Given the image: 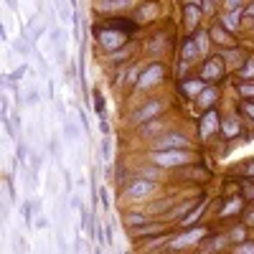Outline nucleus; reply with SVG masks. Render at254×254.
Returning <instances> with one entry per match:
<instances>
[{
	"label": "nucleus",
	"mask_w": 254,
	"mask_h": 254,
	"mask_svg": "<svg viewBox=\"0 0 254 254\" xmlns=\"http://www.w3.org/2000/svg\"><path fill=\"white\" fill-rule=\"evenodd\" d=\"M92 36H94L97 46L102 49V54H104V56H110V54H115V51H122L125 46H130V36H127V33L107 31V28H102L99 23H94Z\"/></svg>",
	"instance_id": "nucleus-1"
},
{
	"label": "nucleus",
	"mask_w": 254,
	"mask_h": 254,
	"mask_svg": "<svg viewBox=\"0 0 254 254\" xmlns=\"http://www.w3.org/2000/svg\"><path fill=\"white\" fill-rule=\"evenodd\" d=\"M196 158H193V153L190 150H153L150 153V163L153 165H158V168H163V171H173V168H186V165H190Z\"/></svg>",
	"instance_id": "nucleus-2"
},
{
	"label": "nucleus",
	"mask_w": 254,
	"mask_h": 254,
	"mask_svg": "<svg viewBox=\"0 0 254 254\" xmlns=\"http://www.w3.org/2000/svg\"><path fill=\"white\" fill-rule=\"evenodd\" d=\"M165 107H168L165 99H160V97H150V99H145L142 104H137V107H135V112L130 115V122H132L135 127H140V125H145V122H153V120L163 117Z\"/></svg>",
	"instance_id": "nucleus-3"
},
{
	"label": "nucleus",
	"mask_w": 254,
	"mask_h": 254,
	"mask_svg": "<svg viewBox=\"0 0 254 254\" xmlns=\"http://www.w3.org/2000/svg\"><path fill=\"white\" fill-rule=\"evenodd\" d=\"M153 150H193V140L181 130H165L160 137L153 140Z\"/></svg>",
	"instance_id": "nucleus-4"
},
{
	"label": "nucleus",
	"mask_w": 254,
	"mask_h": 254,
	"mask_svg": "<svg viewBox=\"0 0 254 254\" xmlns=\"http://www.w3.org/2000/svg\"><path fill=\"white\" fill-rule=\"evenodd\" d=\"M158 188H160L158 181H147V178L135 176L122 190H125V196L130 198V201H145V198H153L158 193Z\"/></svg>",
	"instance_id": "nucleus-5"
},
{
	"label": "nucleus",
	"mask_w": 254,
	"mask_h": 254,
	"mask_svg": "<svg viewBox=\"0 0 254 254\" xmlns=\"http://www.w3.org/2000/svg\"><path fill=\"white\" fill-rule=\"evenodd\" d=\"M165 76H168V66H165V64L163 61H150L145 66L135 92H150V89H155L160 81H165Z\"/></svg>",
	"instance_id": "nucleus-6"
},
{
	"label": "nucleus",
	"mask_w": 254,
	"mask_h": 254,
	"mask_svg": "<svg viewBox=\"0 0 254 254\" xmlns=\"http://www.w3.org/2000/svg\"><path fill=\"white\" fill-rule=\"evenodd\" d=\"M226 64H224V59H221V54H216V56H208V59H203V64H201V79L206 81V84H216V81H221L224 76H226Z\"/></svg>",
	"instance_id": "nucleus-7"
},
{
	"label": "nucleus",
	"mask_w": 254,
	"mask_h": 254,
	"mask_svg": "<svg viewBox=\"0 0 254 254\" xmlns=\"http://www.w3.org/2000/svg\"><path fill=\"white\" fill-rule=\"evenodd\" d=\"M137 5H140V0H94V10L99 15H107V18L125 15L127 10H132Z\"/></svg>",
	"instance_id": "nucleus-8"
},
{
	"label": "nucleus",
	"mask_w": 254,
	"mask_h": 254,
	"mask_svg": "<svg viewBox=\"0 0 254 254\" xmlns=\"http://www.w3.org/2000/svg\"><path fill=\"white\" fill-rule=\"evenodd\" d=\"M247 132V127L242 122V115H234V112H229V115H221V132L219 137L224 142H234L237 137H242Z\"/></svg>",
	"instance_id": "nucleus-9"
},
{
	"label": "nucleus",
	"mask_w": 254,
	"mask_h": 254,
	"mask_svg": "<svg viewBox=\"0 0 254 254\" xmlns=\"http://www.w3.org/2000/svg\"><path fill=\"white\" fill-rule=\"evenodd\" d=\"M208 237V229L206 226H190V229H183V234L173 237L171 239V249H186V247H193L198 242H203Z\"/></svg>",
	"instance_id": "nucleus-10"
},
{
	"label": "nucleus",
	"mask_w": 254,
	"mask_h": 254,
	"mask_svg": "<svg viewBox=\"0 0 254 254\" xmlns=\"http://www.w3.org/2000/svg\"><path fill=\"white\" fill-rule=\"evenodd\" d=\"M219 132H221V115H219V110L203 112V117L198 122V137L206 142V140H211V137L219 135Z\"/></svg>",
	"instance_id": "nucleus-11"
},
{
	"label": "nucleus",
	"mask_w": 254,
	"mask_h": 254,
	"mask_svg": "<svg viewBox=\"0 0 254 254\" xmlns=\"http://www.w3.org/2000/svg\"><path fill=\"white\" fill-rule=\"evenodd\" d=\"M102 28L107 31H117V33H127V36H135L140 31V23L135 18H125V15H115V18H104L99 20Z\"/></svg>",
	"instance_id": "nucleus-12"
},
{
	"label": "nucleus",
	"mask_w": 254,
	"mask_h": 254,
	"mask_svg": "<svg viewBox=\"0 0 254 254\" xmlns=\"http://www.w3.org/2000/svg\"><path fill=\"white\" fill-rule=\"evenodd\" d=\"M201 20H203V10L198 3H183V31L188 36H193L201 26Z\"/></svg>",
	"instance_id": "nucleus-13"
},
{
	"label": "nucleus",
	"mask_w": 254,
	"mask_h": 254,
	"mask_svg": "<svg viewBox=\"0 0 254 254\" xmlns=\"http://www.w3.org/2000/svg\"><path fill=\"white\" fill-rule=\"evenodd\" d=\"M208 33H211V44H216V46H221V49H237L234 33H229V31L219 23V20L208 26Z\"/></svg>",
	"instance_id": "nucleus-14"
},
{
	"label": "nucleus",
	"mask_w": 254,
	"mask_h": 254,
	"mask_svg": "<svg viewBox=\"0 0 254 254\" xmlns=\"http://www.w3.org/2000/svg\"><path fill=\"white\" fill-rule=\"evenodd\" d=\"M206 87H208V84H206L201 76H196V79H181V81H178V94L186 97V99H193V102H196L198 94H201Z\"/></svg>",
	"instance_id": "nucleus-15"
},
{
	"label": "nucleus",
	"mask_w": 254,
	"mask_h": 254,
	"mask_svg": "<svg viewBox=\"0 0 254 254\" xmlns=\"http://www.w3.org/2000/svg\"><path fill=\"white\" fill-rule=\"evenodd\" d=\"M221 99V92H219V87L216 84H208V87L198 94V99H196V107L201 110V112H208V110H216V102Z\"/></svg>",
	"instance_id": "nucleus-16"
},
{
	"label": "nucleus",
	"mask_w": 254,
	"mask_h": 254,
	"mask_svg": "<svg viewBox=\"0 0 254 254\" xmlns=\"http://www.w3.org/2000/svg\"><path fill=\"white\" fill-rule=\"evenodd\" d=\"M242 18H244V8L242 10H224L219 13V23L229 31V33H242Z\"/></svg>",
	"instance_id": "nucleus-17"
},
{
	"label": "nucleus",
	"mask_w": 254,
	"mask_h": 254,
	"mask_svg": "<svg viewBox=\"0 0 254 254\" xmlns=\"http://www.w3.org/2000/svg\"><path fill=\"white\" fill-rule=\"evenodd\" d=\"M244 196L239 193V196H229L224 203H221V208H219V219H234L237 214H242L244 211Z\"/></svg>",
	"instance_id": "nucleus-18"
},
{
	"label": "nucleus",
	"mask_w": 254,
	"mask_h": 254,
	"mask_svg": "<svg viewBox=\"0 0 254 254\" xmlns=\"http://www.w3.org/2000/svg\"><path fill=\"white\" fill-rule=\"evenodd\" d=\"M130 234L135 239H150V237H158V234H168V229L163 221H150L145 226H137V229H130Z\"/></svg>",
	"instance_id": "nucleus-19"
},
{
	"label": "nucleus",
	"mask_w": 254,
	"mask_h": 254,
	"mask_svg": "<svg viewBox=\"0 0 254 254\" xmlns=\"http://www.w3.org/2000/svg\"><path fill=\"white\" fill-rule=\"evenodd\" d=\"M165 130H168V127H165V120L158 117V120H153V122L140 125V127H137V135H140V137H150V140H155V137H160Z\"/></svg>",
	"instance_id": "nucleus-20"
},
{
	"label": "nucleus",
	"mask_w": 254,
	"mask_h": 254,
	"mask_svg": "<svg viewBox=\"0 0 254 254\" xmlns=\"http://www.w3.org/2000/svg\"><path fill=\"white\" fill-rule=\"evenodd\" d=\"M247 56L249 54H244L242 49H226V51H221V59H224L229 71H239V66L247 61Z\"/></svg>",
	"instance_id": "nucleus-21"
},
{
	"label": "nucleus",
	"mask_w": 254,
	"mask_h": 254,
	"mask_svg": "<svg viewBox=\"0 0 254 254\" xmlns=\"http://www.w3.org/2000/svg\"><path fill=\"white\" fill-rule=\"evenodd\" d=\"M226 244H229V237H226V234H216V237L208 234V237L201 242V254H216V252L226 249Z\"/></svg>",
	"instance_id": "nucleus-22"
},
{
	"label": "nucleus",
	"mask_w": 254,
	"mask_h": 254,
	"mask_svg": "<svg viewBox=\"0 0 254 254\" xmlns=\"http://www.w3.org/2000/svg\"><path fill=\"white\" fill-rule=\"evenodd\" d=\"M122 221H125L127 229H137V226H145V224H150L155 219H153V214H142V211H127V214L122 216Z\"/></svg>",
	"instance_id": "nucleus-23"
},
{
	"label": "nucleus",
	"mask_w": 254,
	"mask_h": 254,
	"mask_svg": "<svg viewBox=\"0 0 254 254\" xmlns=\"http://www.w3.org/2000/svg\"><path fill=\"white\" fill-rule=\"evenodd\" d=\"M196 59H201V51H198V46H196L193 36H186V38H183V44H181V61L193 64Z\"/></svg>",
	"instance_id": "nucleus-24"
},
{
	"label": "nucleus",
	"mask_w": 254,
	"mask_h": 254,
	"mask_svg": "<svg viewBox=\"0 0 254 254\" xmlns=\"http://www.w3.org/2000/svg\"><path fill=\"white\" fill-rule=\"evenodd\" d=\"M142 71H145V66L140 61H135V64H130V66H127V74H125V87L127 89H137V81H140V76H142Z\"/></svg>",
	"instance_id": "nucleus-25"
},
{
	"label": "nucleus",
	"mask_w": 254,
	"mask_h": 254,
	"mask_svg": "<svg viewBox=\"0 0 254 254\" xmlns=\"http://www.w3.org/2000/svg\"><path fill=\"white\" fill-rule=\"evenodd\" d=\"M203 208H206V201H196V206L186 214V219H181V229H190V226H198L196 221L201 219L203 214Z\"/></svg>",
	"instance_id": "nucleus-26"
},
{
	"label": "nucleus",
	"mask_w": 254,
	"mask_h": 254,
	"mask_svg": "<svg viewBox=\"0 0 254 254\" xmlns=\"http://www.w3.org/2000/svg\"><path fill=\"white\" fill-rule=\"evenodd\" d=\"M158 10H160V5L158 3H140L137 5V23L142 26V23H147V20H150V18H155L158 15Z\"/></svg>",
	"instance_id": "nucleus-27"
},
{
	"label": "nucleus",
	"mask_w": 254,
	"mask_h": 254,
	"mask_svg": "<svg viewBox=\"0 0 254 254\" xmlns=\"http://www.w3.org/2000/svg\"><path fill=\"white\" fill-rule=\"evenodd\" d=\"M193 41H196V46L201 51V59H208V49H211V33H208V28H198L193 33Z\"/></svg>",
	"instance_id": "nucleus-28"
},
{
	"label": "nucleus",
	"mask_w": 254,
	"mask_h": 254,
	"mask_svg": "<svg viewBox=\"0 0 254 254\" xmlns=\"http://www.w3.org/2000/svg\"><path fill=\"white\" fill-rule=\"evenodd\" d=\"M165 49V33L163 31H158V33H153L150 38H147V44H145V51L150 54V56H158L160 51Z\"/></svg>",
	"instance_id": "nucleus-29"
},
{
	"label": "nucleus",
	"mask_w": 254,
	"mask_h": 254,
	"mask_svg": "<svg viewBox=\"0 0 254 254\" xmlns=\"http://www.w3.org/2000/svg\"><path fill=\"white\" fill-rule=\"evenodd\" d=\"M226 237H229L231 244H242V242L249 239V226L242 221V224H237V226H231V229L226 231Z\"/></svg>",
	"instance_id": "nucleus-30"
},
{
	"label": "nucleus",
	"mask_w": 254,
	"mask_h": 254,
	"mask_svg": "<svg viewBox=\"0 0 254 254\" xmlns=\"http://www.w3.org/2000/svg\"><path fill=\"white\" fill-rule=\"evenodd\" d=\"M92 107H94V115L99 120H110L107 117V104H104V97H102V89H92Z\"/></svg>",
	"instance_id": "nucleus-31"
},
{
	"label": "nucleus",
	"mask_w": 254,
	"mask_h": 254,
	"mask_svg": "<svg viewBox=\"0 0 254 254\" xmlns=\"http://www.w3.org/2000/svg\"><path fill=\"white\" fill-rule=\"evenodd\" d=\"M239 79L242 81H254V54H249L247 56V61L242 64V66H239Z\"/></svg>",
	"instance_id": "nucleus-32"
},
{
	"label": "nucleus",
	"mask_w": 254,
	"mask_h": 254,
	"mask_svg": "<svg viewBox=\"0 0 254 254\" xmlns=\"http://www.w3.org/2000/svg\"><path fill=\"white\" fill-rule=\"evenodd\" d=\"M237 94H239V102H254V81H239Z\"/></svg>",
	"instance_id": "nucleus-33"
},
{
	"label": "nucleus",
	"mask_w": 254,
	"mask_h": 254,
	"mask_svg": "<svg viewBox=\"0 0 254 254\" xmlns=\"http://www.w3.org/2000/svg\"><path fill=\"white\" fill-rule=\"evenodd\" d=\"M61 132H64V140L74 142V140L79 137V125H74L71 120H64V122H61Z\"/></svg>",
	"instance_id": "nucleus-34"
},
{
	"label": "nucleus",
	"mask_w": 254,
	"mask_h": 254,
	"mask_svg": "<svg viewBox=\"0 0 254 254\" xmlns=\"http://www.w3.org/2000/svg\"><path fill=\"white\" fill-rule=\"evenodd\" d=\"M196 203H190V201H186V203H178V206H173L171 208V214H168V219H186V211H190Z\"/></svg>",
	"instance_id": "nucleus-35"
},
{
	"label": "nucleus",
	"mask_w": 254,
	"mask_h": 254,
	"mask_svg": "<svg viewBox=\"0 0 254 254\" xmlns=\"http://www.w3.org/2000/svg\"><path fill=\"white\" fill-rule=\"evenodd\" d=\"M132 49H135L132 44H130V46H125L122 51H115V54H110V56H107V61H110V64H120V61H127V59L132 56Z\"/></svg>",
	"instance_id": "nucleus-36"
},
{
	"label": "nucleus",
	"mask_w": 254,
	"mask_h": 254,
	"mask_svg": "<svg viewBox=\"0 0 254 254\" xmlns=\"http://www.w3.org/2000/svg\"><path fill=\"white\" fill-rule=\"evenodd\" d=\"M110 158H112V142H110V137H102V142H99V160L107 163Z\"/></svg>",
	"instance_id": "nucleus-37"
},
{
	"label": "nucleus",
	"mask_w": 254,
	"mask_h": 254,
	"mask_svg": "<svg viewBox=\"0 0 254 254\" xmlns=\"http://www.w3.org/2000/svg\"><path fill=\"white\" fill-rule=\"evenodd\" d=\"M160 173H163V168H140V178H147V181H160Z\"/></svg>",
	"instance_id": "nucleus-38"
},
{
	"label": "nucleus",
	"mask_w": 254,
	"mask_h": 254,
	"mask_svg": "<svg viewBox=\"0 0 254 254\" xmlns=\"http://www.w3.org/2000/svg\"><path fill=\"white\" fill-rule=\"evenodd\" d=\"M242 196L247 198V201H254V181H249V178H242Z\"/></svg>",
	"instance_id": "nucleus-39"
},
{
	"label": "nucleus",
	"mask_w": 254,
	"mask_h": 254,
	"mask_svg": "<svg viewBox=\"0 0 254 254\" xmlns=\"http://www.w3.org/2000/svg\"><path fill=\"white\" fill-rule=\"evenodd\" d=\"M231 254H254V242L247 239V242H242V244H234Z\"/></svg>",
	"instance_id": "nucleus-40"
},
{
	"label": "nucleus",
	"mask_w": 254,
	"mask_h": 254,
	"mask_svg": "<svg viewBox=\"0 0 254 254\" xmlns=\"http://www.w3.org/2000/svg\"><path fill=\"white\" fill-rule=\"evenodd\" d=\"M28 145L23 142V140H18V147H15V158L20 160V165H26V160H28Z\"/></svg>",
	"instance_id": "nucleus-41"
},
{
	"label": "nucleus",
	"mask_w": 254,
	"mask_h": 254,
	"mask_svg": "<svg viewBox=\"0 0 254 254\" xmlns=\"http://www.w3.org/2000/svg\"><path fill=\"white\" fill-rule=\"evenodd\" d=\"M239 115L254 122V102H239Z\"/></svg>",
	"instance_id": "nucleus-42"
},
{
	"label": "nucleus",
	"mask_w": 254,
	"mask_h": 254,
	"mask_svg": "<svg viewBox=\"0 0 254 254\" xmlns=\"http://www.w3.org/2000/svg\"><path fill=\"white\" fill-rule=\"evenodd\" d=\"M20 211H23V221L31 226V224H33V201H23Z\"/></svg>",
	"instance_id": "nucleus-43"
},
{
	"label": "nucleus",
	"mask_w": 254,
	"mask_h": 254,
	"mask_svg": "<svg viewBox=\"0 0 254 254\" xmlns=\"http://www.w3.org/2000/svg\"><path fill=\"white\" fill-rule=\"evenodd\" d=\"M247 5V0H224V8L226 10H242Z\"/></svg>",
	"instance_id": "nucleus-44"
},
{
	"label": "nucleus",
	"mask_w": 254,
	"mask_h": 254,
	"mask_svg": "<svg viewBox=\"0 0 254 254\" xmlns=\"http://www.w3.org/2000/svg\"><path fill=\"white\" fill-rule=\"evenodd\" d=\"M198 5H201L203 15H214V13H216V8H214V0H198Z\"/></svg>",
	"instance_id": "nucleus-45"
},
{
	"label": "nucleus",
	"mask_w": 254,
	"mask_h": 254,
	"mask_svg": "<svg viewBox=\"0 0 254 254\" xmlns=\"http://www.w3.org/2000/svg\"><path fill=\"white\" fill-rule=\"evenodd\" d=\"M26 71H28V64H20V66H18L13 74H8V76H10V81H18V79L26 76Z\"/></svg>",
	"instance_id": "nucleus-46"
},
{
	"label": "nucleus",
	"mask_w": 254,
	"mask_h": 254,
	"mask_svg": "<svg viewBox=\"0 0 254 254\" xmlns=\"http://www.w3.org/2000/svg\"><path fill=\"white\" fill-rule=\"evenodd\" d=\"M56 13H59V18H61V20H66V18H71V15H74V13H69V10H66L64 0H56Z\"/></svg>",
	"instance_id": "nucleus-47"
},
{
	"label": "nucleus",
	"mask_w": 254,
	"mask_h": 254,
	"mask_svg": "<svg viewBox=\"0 0 254 254\" xmlns=\"http://www.w3.org/2000/svg\"><path fill=\"white\" fill-rule=\"evenodd\" d=\"M99 132H102V137H110V135H112L110 120H99Z\"/></svg>",
	"instance_id": "nucleus-48"
},
{
	"label": "nucleus",
	"mask_w": 254,
	"mask_h": 254,
	"mask_svg": "<svg viewBox=\"0 0 254 254\" xmlns=\"http://www.w3.org/2000/svg\"><path fill=\"white\" fill-rule=\"evenodd\" d=\"M76 117H79V122H81V130L84 132H89V122H87V112H84L81 107L76 110Z\"/></svg>",
	"instance_id": "nucleus-49"
},
{
	"label": "nucleus",
	"mask_w": 254,
	"mask_h": 254,
	"mask_svg": "<svg viewBox=\"0 0 254 254\" xmlns=\"http://www.w3.org/2000/svg\"><path fill=\"white\" fill-rule=\"evenodd\" d=\"M38 99H41V92L38 89H28L26 92V104H36Z\"/></svg>",
	"instance_id": "nucleus-50"
},
{
	"label": "nucleus",
	"mask_w": 254,
	"mask_h": 254,
	"mask_svg": "<svg viewBox=\"0 0 254 254\" xmlns=\"http://www.w3.org/2000/svg\"><path fill=\"white\" fill-rule=\"evenodd\" d=\"M242 168H244V178H249V181H254V160H249V163H244Z\"/></svg>",
	"instance_id": "nucleus-51"
},
{
	"label": "nucleus",
	"mask_w": 254,
	"mask_h": 254,
	"mask_svg": "<svg viewBox=\"0 0 254 254\" xmlns=\"http://www.w3.org/2000/svg\"><path fill=\"white\" fill-rule=\"evenodd\" d=\"M97 193H99V201H102V206H104V211H110V196H107V190H104V188H99V190H97Z\"/></svg>",
	"instance_id": "nucleus-52"
},
{
	"label": "nucleus",
	"mask_w": 254,
	"mask_h": 254,
	"mask_svg": "<svg viewBox=\"0 0 254 254\" xmlns=\"http://www.w3.org/2000/svg\"><path fill=\"white\" fill-rule=\"evenodd\" d=\"M171 203H173V201H158V203L150 206V211H160V208L165 211V208H171Z\"/></svg>",
	"instance_id": "nucleus-53"
},
{
	"label": "nucleus",
	"mask_w": 254,
	"mask_h": 254,
	"mask_svg": "<svg viewBox=\"0 0 254 254\" xmlns=\"http://www.w3.org/2000/svg\"><path fill=\"white\" fill-rule=\"evenodd\" d=\"M244 224H247V226H254V206H249V208H247V216H244Z\"/></svg>",
	"instance_id": "nucleus-54"
},
{
	"label": "nucleus",
	"mask_w": 254,
	"mask_h": 254,
	"mask_svg": "<svg viewBox=\"0 0 254 254\" xmlns=\"http://www.w3.org/2000/svg\"><path fill=\"white\" fill-rule=\"evenodd\" d=\"M244 18L254 20V0H252V3H247V5H244Z\"/></svg>",
	"instance_id": "nucleus-55"
},
{
	"label": "nucleus",
	"mask_w": 254,
	"mask_h": 254,
	"mask_svg": "<svg viewBox=\"0 0 254 254\" xmlns=\"http://www.w3.org/2000/svg\"><path fill=\"white\" fill-rule=\"evenodd\" d=\"M49 99H54V81L49 79Z\"/></svg>",
	"instance_id": "nucleus-56"
},
{
	"label": "nucleus",
	"mask_w": 254,
	"mask_h": 254,
	"mask_svg": "<svg viewBox=\"0 0 254 254\" xmlns=\"http://www.w3.org/2000/svg\"><path fill=\"white\" fill-rule=\"evenodd\" d=\"M5 3H8V5L13 8V10H18V0H5Z\"/></svg>",
	"instance_id": "nucleus-57"
},
{
	"label": "nucleus",
	"mask_w": 254,
	"mask_h": 254,
	"mask_svg": "<svg viewBox=\"0 0 254 254\" xmlns=\"http://www.w3.org/2000/svg\"><path fill=\"white\" fill-rule=\"evenodd\" d=\"M69 3H71V10H76V0H69Z\"/></svg>",
	"instance_id": "nucleus-58"
},
{
	"label": "nucleus",
	"mask_w": 254,
	"mask_h": 254,
	"mask_svg": "<svg viewBox=\"0 0 254 254\" xmlns=\"http://www.w3.org/2000/svg\"><path fill=\"white\" fill-rule=\"evenodd\" d=\"M94 254H102V247H97V249H94Z\"/></svg>",
	"instance_id": "nucleus-59"
}]
</instances>
